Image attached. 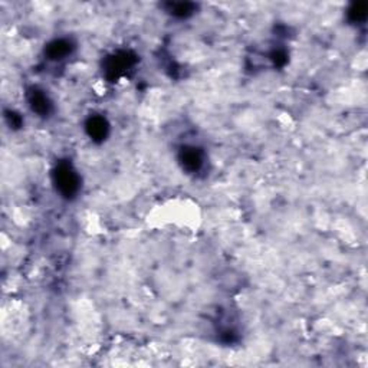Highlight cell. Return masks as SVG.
Here are the masks:
<instances>
[{
	"label": "cell",
	"mask_w": 368,
	"mask_h": 368,
	"mask_svg": "<svg viewBox=\"0 0 368 368\" xmlns=\"http://www.w3.org/2000/svg\"><path fill=\"white\" fill-rule=\"evenodd\" d=\"M55 183L59 192L66 197L75 195L78 190V177L69 166H61L55 174Z\"/></svg>",
	"instance_id": "1"
},
{
	"label": "cell",
	"mask_w": 368,
	"mask_h": 368,
	"mask_svg": "<svg viewBox=\"0 0 368 368\" xmlns=\"http://www.w3.org/2000/svg\"><path fill=\"white\" fill-rule=\"evenodd\" d=\"M69 44L65 42V41H56V42H53V44L49 46V50H48V53H49V56L52 58V59H62L65 55L69 53Z\"/></svg>",
	"instance_id": "2"
},
{
	"label": "cell",
	"mask_w": 368,
	"mask_h": 368,
	"mask_svg": "<svg viewBox=\"0 0 368 368\" xmlns=\"http://www.w3.org/2000/svg\"><path fill=\"white\" fill-rule=\"evenodd\" d=\"M183 161L186 164V167L192 169V170H197L201 164V157L198 155V152L192 150V151H186L183 154Z\"/></svg>",
	"instance_id": "5"
},
{
	"label": "cell",
	"mask_w": 368,
	"mask_h": 368,
	"mask_svg": "<svg viewBox=\"0 0 368 368\" xmlns=\"http://www.w3.org/2000/svg\"><path fill=\"white\" fill-rule=\"evenodd\" d=\"M30 102H32L30 105H32L33 111H36V112H48L49 102H48V98L45 97L44 94H39V92L33 94Z\"/></svg>",
	"instance_id": "4"
},
{
	"label": "cell",
	"mask_w": 368,
	"mask_h": 368,
	"mask_svg": "<svg viewBox=\"0 0 368 368\" xmlns=\"http://www.w3.org/2000/svg\"><path fill=\"white\" fill-rule=\"evenodd\" d=\"M89 132L95 138H104L107 134V124L102 118H92L89 123Z\"/></svg>",
	"instance_id": "3"
}]
</instances>
